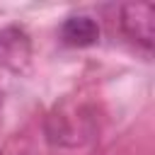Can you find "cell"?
Wrapping results in <instances>:
<instances>
[{"mask_svg":"<svg viewBox=\"0 0 155 155\" xmlns=\"http://www.w3.org/2000/svg\"><path fill=\"white\" fill-rule=\"evenodd\" d=\"M121 29L128 39L143 48L155 44V7L150 2H126L121 5Z\"/></svg>","mask_w":155,"mask_h":155,"instance_id":"6da1fadb","label":"cell"},{"mask_svg":"<svg viewBox=\"0 0 155 155\" xmlns=\"http://www.w3.org/2000/svg\"><path fill=\"white\" fill-rule=\"evenodd\" d=\"M29 58H31L29 34L17 24L2 27L0 29V68L10 73H22L29 65Z\"/></svg>","mask_w":155,"mask_h":155,"instance_id":"7a4b0ae2","label":"cell"},{"mask_svg":"<svg viewBox=\"0 0 155 155\" xmlns=\"http://www.w3.org/2000/svg\"><path fill=\"white\" fill-rule=\"evenodd\" d=\"M61 36L68 46H92L99 39V24L90 15H73L61 24Z\"/></svg>","mask_w":155,"mask_h":155,"instance_id":"3957f363","label":"cell"}]
</instances>
